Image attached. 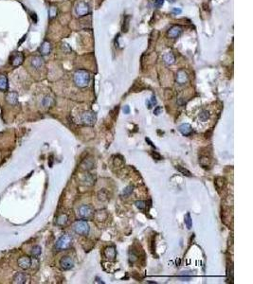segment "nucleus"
I'll return each instance as SVG.
<instances>
[{
  "label": "nucleus",
  "instance_id": "nucleus-39",
  "mask_svg": "<svg viewBox=\"0 0 253 284\" xmlns=\"http://www.w3.org/2000/svg\"><path fill=\"white\" fill-rule=\"evenodd\" d=\"M151 104H152V106H153V105H156V104H157V100H156V97H155V96H153V97H152Z\"/></svg>",
  "mask_w": 253,
  "mask_h": 284
},
{
  "label": "nucleus",
  "instance_id": "nucleus-13",
  "mask_svg": "<svg viewBox=\"0 0 253 284\" xmlns=\"http://www.w3.org/2000/svg\"><path fill=\"white\" fill-rule=\"evenodd\" d=\"M178 130L179 132L181 133L183 135H185V137H188V135H190L192 132V126L188 123H183L178 127Z\"/></svg>",
  "mask_w": 253,
  "mask_h": 284
},
{
  "label": "nucleus",
  "instance_id": "nucleus-23",
  "mask_svg": "<svg viewBox=\"0 0 253 284\" xmlns=\"http://www.w3.org/2000/svg\"><path fill=\"white\" fill-rule=\"evenodd\" d=\"M41 247L40 246H38V245H35L32 249H31V256L34 257V258H37V257H39L40 256V254H41Z\"/></svg>",
  "mask_w": 253,
  "mask_h": 284
},
{
  "label": "nucleus",
  "instance_id": "nucleus-25",
  "mask_svg": "<svg viewBox=\"0 0 253 284\" xmlns=\"http://www.w3.org/2000/svg\"><path fill=\"white\" fill-rule=\"evenodd\" d=\"M224 184H225V179H224V178H222V177H217L216 178L215 185H216L218 189H219V190L222 189L223 186H224Z\"/></svg>",
  "mask_w": 253,
  "mask_h": 284
},
{
  "label": "nucleus",
  "instance_id": "nucleus-26",
  "mask_svg": "<svg viewBox=\"0 0 253 284\" xmlns=\"http://www.w3.org/2000/svg\"><path fill=\"white\" fill-rule=\"evenodd\" d=\"M135 205L139 209L143 210V209H145V207H146V202H144L142 200H138V201H136Z\"/></svg>",
  "mask_w": 253,
  "mask_h": 284
},
{
  "label": "nucleus",
  "instance_id": "nucleus-22",
  "mask_svg": "<svg viewBox=\"0 0 253 284\" xmlns=\"http://www.w3.org/2000/svg\"><path fill=\"white\" fill-rule=\"evenodd\" d=\"M175 169H177L180 173H182L183 175L188 176V177H192V173H191V172H190V171H188L187 169L183 168V167H181V166H177V167H175Z\"/></svg>",
  "mask_w": 253,
  "mask_h": 284
},
{
  "label": "nucleus",
  "instance_id": "nucleus-19",
  "mask_svg": "<svg viewBox=\"0 0 253 284\" xmlns=\"http://www.w3.org/2000/svg\"><path fill=\"white\" fill-rule=\"evenodd\" d=\"M14 283H25L26 280H27V275L24 273L19 272L14 275Z\"/></svg>",
  "mask_w": 253,
  "mask_h": 284
},
{
  "label": "nucleus",
  "instance_id": "nucleus-7",
  "mask_svg": "<svg viewBox=\"0 0 253 284\" xmlns=\"http://www.w3.org/2000/svg\"><path fill=\"white\" fill-rule=\"evenodd\" d=\"M60 265H61V268L64 270H70L72 267L74 266V261L70 257H63L60 261Z\"/></svg>",
  "mask_w": 253,
  "mask_h": 284
},
{
  "label": "nucleus",
  "instance_id": "nucleus-9",
  "mask_svg": "<svg viewBox=\"0 0 253 284\" xmlns=\"http://www.w3.org/2000/svg\"><path fill=\"white\" fill-rule=\"evenodd\" d=\"M182 28L180 26H174L172 27L169 31H168V36L170 38H173V39H175V38H178L180 35H181L182 33Z\"/></svg>",
  "mask_w": 253,
  "mask_h": 284
},
{
  "label": "nucleus",
  "instance_id": "nucleus-27",
  "mask_svg": "<svg viewBox=\"0 0 253 284\" xmlns=\"http://www.w3.org/2000/svg\"><path fill=\"white\" fill-rule=\"evenodd\" d=\"M133 189H134V186H127V188L123 190V192H122V195L124 197H126V196H129L130 194L133 192Z\"/></svg>",
  "mask_w": 253,
  "mask_h": 284
},
{
  "label": "nucleus",
  "instance_id": "nucleus-4",
  "mask_svg": "<svg viewBox=\"0 0 253 284\" xmlns=\"http://www.w3.org/2000/svg\"><path fill=\"white\" fill-rule=\"evenodd\" d=\"M78 215L81 219L84 220L91 219L94 216V209L89 205H83L79 207Z\"/></svg>",
  "mask_w": 253,
  "mask_h": 284
},
{
  "label": "nucleus",
  "instance_id": "nucleus-16",
  "mask_svg": "<svg viewBox=\"0 0 253 284\" xmlns=\"http://www.w3.org/2000/svg\"><path fill=\"white\" fill-rule=\"evenodd\" d=\"M7 101L11 104H15L18 101V95L15 92H11L7 95Z\"/></svg>",
  "mask_w": 253,
  "mask_h": 284
},
{
  "label": "nucleus",
  "instance_id": "nucleus-38",
  "mask_svg": "<svg viewBox=\"0 0 253 284\" xmlns=\"http://www.w3.org/2000/svg\"><path fill=\"white\" fill-rule=\"evenodd\" d=\"M123 112L125 113V114H129L130 109H129V106H128V105H126V106L123 107Z\"/></svg>",
  "mask_w": 253,
  "mask_h": 284
},
{
  "label": "nucleus",
  "instance_id": "nucleus-40",
  "mask_svg": "<svg viewBox=\"0 0 253 284\" xmlns=\"http://www.w3.org/2000/svg\"><path fill=\"white\" fill-rule=\"evenodd\" d=\"M31 17H32V19H33V21H34V22H37V18H36V14H31Z\"/></svg>",
  "mask_w": 253,
  "mask_h": 284
},
{
  "label": "nucleus",
  "instance_id": "nucleus-37",
  "mask_svg": "<svg viewBox=\"0 0 253 284\" xmlns=\"http://www.w3.org/2000/svg\"><path fill=\"white\" fill-rule=\"evenodd\" d=\"M173 11L174 14H181V12H182V10L181 9H175V8H174V9H173V11Z\"/></svg>",
  "mask_w": 253,
  "mask_h": 284
},
{
  "label": "nucleus",
  "instance_id": "nucleus-1",
  "mask_svg": "<svg viewBox=\"0 0 253 284\" xmlns=\"http://www.w3.org/2000/svg\"><path fill=\"white\" fill-rule=\"evenodd\" d=\"M90 82V75L86 70H77L74 74V83L78 87L84 88L88 85Z\"/></svg>",
  "mask_w": 253,
  "mask_h": 284
},
{
  "label": "nucleus",
  "instance_id": "nucleus-35",
  "mask_svg": "<svg viewBox=\"0 0 253 284\" xmlns=\"http://www.w3.org/2000/svg\"><path fill=\"white\" fill-rule=\"evenodd\" d=\"M162 111V108L160 107V106H158V107H157L156 109H155V111H154V114H155V115H159V114H160V112Z\"/></svg>",
  "mask_w": 253,
  "mask_h": 284
},
{
  "label": "nucleus",
  "instance_id": "nucleus-31",
  "mask_svg": "<svg viewBox=\"0 0 253 284\" xmlns=\"http://www.w3.org/2000/svg\"><path fill=\"white\" fill-rule=\"evenodd\" d=\"M85 181H87L86 185H92L94 181H95V177H93V175L91 174H87L86 177H85Z\"/></svg>",
  "mask_w": 253,
  "mask_h": 284
},
{
  "label": "nucleus",
  "instance_id": "nucleus-17",
  "mask_svg": "<svg viewBox=\"0 0 253 284\" xmlns=\"http://www.w3.org/2000/svg\"><path fill=\"white\" fill-rule=\"evenodd\" d=\"M9 87L8 84V79L5 75H0V90L1 91H7Z\"/></svg>",
  "mask_w": 253,
  "mask_h": 284
},
{
  "label": "nucleus",
  "instance_id": "nucleus-8",
  "mask_svg": "<svg viewBox=\"0 0 253 284\" xmlns=\"http://www.w3.org/2000/svg\"><path fill=\"white\" fill-rule=\"evenodd\" d=\"M17 264L22 269H29L31 265V260L29 257H21L17 260Z\"/></svg>",
  "mask_w": 253,
  "mask_h": 284
},
{
  "label": "nucleus",
  "instance_id": "nucleus-15",
  "mask_svg": "<svg viewBox=\"0 0 253 284\" xmlns=\"http://www.w3.org/2000/svg\"><path fill=\"white\" fill-rule=\"evenodd\" d=\"M51 51V45L49 42L48 41H45L44 43H43L39 48V52L42 55H49Z\"/></svg>",
  "mask_w": 253,
  "mask_h": 284
},
{
  "label": "nucleus",
  "instance_id": "nucleus-11",
  "mask_svg": "<svg viewBox=\"0 0 253 284\" xmlns=\"http://www.w3.org/2000/svg\"><path fill=\"white\" fill-rule=\"evenodd\" d=\"M189 80V76L186 71L179 70L177 73V82L179 84H185Z\"/></svg>",
  "mask_w": 253,
  "mask_h": 284
},
{
  "label": "nucleus",
  "instance_id": "nucleus-24",
  "mask_svg": "<svg viewBox=\"0 0 253 284\" xmlns=\"http://www.w3.org/2000/svg\"><path fill=\"white\" fill-rule=\"evenodd\" d=\"M184 222H185V224L187 226V227L189 228V229H191L192 226V218H191L190 213H187L185 215V218H184Z\"/></svg>",
  "mask_w": 253,
  "mask_h": 284
},
{
  "label": "nucleus",
  "instance_id": "nucleus-14",
  "mask_svg": "<svg viewBox=\"0 0 253 284\" xmlns=\"http://www.w3.org/2000/svg\"><path fill=\"white\" fill-rule=\"evenodd\" d=\"M31 65L34 67V68H36V69H39L41 68V67L44 65V59H43L42 57H39V56H35V57H33L31 59Z\"/></svg>",
  "mask_w": 253,
  "mask_h": 284
},
{
  "label": "nucleus",
  "instance_id": "nucleus-20",
  "mask_svg": "<svg viewBox=\"0 0 253 284\" xmlns=\"http://www.w3.org/2000/svg\"><path fill=\"white\" fill-rule=\"evenodd\" d=\"M68 222V217H67V215L66 214H62V215H60L58 219H57V224L58 226H66V223Z\"/></svg>",
  "mask_w": 253,
  "mask_h": 284
},
{
  "label": "nucleus",
  "instance_id": "nucleus-34",
  "mask_svg": "<svg viewBox=\"0 0 253 284\" xmlns=\"http://www.w3.org/2000/svg\"><path fill=\"white\" fill-rule=\"evenodd\" d=\"M62 48H63V49H64V51L66 52V53H68V52H70V51H71V48H69V46H68L67 44H63V46H62Z\"/></svg>",
  "mask_w": 253,
  "mask_h": 284
},
{
  "label": "nucleus",
  "instance_id": "nucleus-30",
  "mask_svg": "<svg viewBox=\"0 0 253 284\" xmlns=\"http://www.w3.org/2000/svg\"><path fill=\"white\" fill-rule=\"evenodd\" d=\"M49 17L50 18L55 17V16H56V14H57V9H56V7H50L49 8Z\"/></svg>",
  "mask_w": 253,
  "mask_h": 284
},
{
  "label": "nucleus",
  "instance_id": "nucleus-32",
  "mask_svg": "<svg viewBox=\"0 0 253 284\" xmlns=\"http://www.w3.org/2000/svg\"><path fill=\"white\" fill-rule=\"evenodd\" d=\"M107 198H108V195L107 194H104V190H101L100 192H99V199L101 201H104L107 200Z\"/></svg>",
  "mask_w": 253,
  "mask_h": 284
},
{
  "label": "nucleus",
  "instance_id": "nucleus-5",
  "mask_svg": "<svg viewBox=\"0 0 253 284\" xmlns=\"http://www.w3.org/2000/svg\"><path fill=\"white\" fill-rule=\"evenodd\" d=\"M81 120H82L84 124L87 125V126H93L94 124L96 123L97 116H96L95 112H93V111H86V112H84L82 114Z\"/></svg>",
  "mask_w": 253,
  "mask_h": 284
},
{
  "label": "nucleus",
  "instance_id": "nucleus-36",
  "mask_svg": "<svg viewBox=\"0 0 253 284\" xmlns=\"http://www.w3.org/2000/svg\"><path fill=\"white\" fill-rule=\"evenodd\" d=\"M152 155H153V157L154 158H156V159H157V160H160L161 159V156L159 155V154H157V152H153V154H152Z\"/></svg>",
  "mask_w": 253,
  "mask_h": 284
},
{
  "label": "nucleus",
  "instance_id": "nucleus-10",
  "mask_svg": "<svg viewBox=\"0 0 253 284\" xmlns=\"http://www.w3.org/2000/svg\"><path fill=\"white\" fill-rule=\"evenodd\" d=\"M104 256L107 260L109 261H115L116 256H117V252H116L115 246H107L104 249Z\"/></svg>",
  "mask_w": 253,
  "mask_h": 284
},
{
  "label": "nucleus",
  "instance_id": "nucleus-2",
  "mask_svg": "<svg viewBox=\"0 0 253 284\" xmlns=\"http://www.w3.org/2000/svg\"><path fill=\"white\" fill-rule=\"evenodd\" d=\"M71 244H72V237L68 234H65L57 241L55 247L59 251H63V250H66L69 248L71 246Z\"/></svg>",
  "mask_w": 253,
  "mask_h": 284
},
{
  "label": "nucleus",
  "instance_id": "nucleus-21",
  "mask_svg": "<svg viewBox=\"0 0 253 284\" xmlns=\"http://www.w3.org/2000/svg\"><path fill=\"white\" fill-rule=\"evenodd\" d=\"M209 117V112L208 110H203V111H201L199 114V120L201 121H207Z\"/></svg>",
  "mask_w": 253,
  "mask_h": 284
},
{
  "label": "nucleus",
  "instance_id": "nucleus-6",
  "mask_svg": "<svg viewBox=\"0 0 253 284\" xmlns=\"http://www.w3.org/2000/svg\"><path fill=\"white\" fill-rule=\"evenodd\" d=\"M90 8L87 3H85L84 1H81L77 4V6L75 8V11L76 14L79 16V17H82V16H85L89 14Z\"/></svg>",
  "mask_w": 253,
  "mask_h": 284
},
{
  "label": "nucleus",
  "instance_id": "nucleus-28",
  "mask_svg": "<svg viewBox=\"0 0 253 284\" xmlns=\"http://www.w3.org/2000/svg\"><path fill=\"white\" fill-rule=\"evenodd\" d=\"M200 164L202 165L204 168H208L209 166V158L208 157H202L200 159Z\"/></svg>",
  "mask_w": 253,
  "mask_h": 284
},
{
  "label": "nucleus",
  "instance_id": "nucleus-3",
  "mask_svg": "<svg viewBox=\"0 0 253 284\" xmlns=\"http://www.w3.org/2000/svg\"><path fill=\"white\" fill-rule=\"evenodd\" d=\"M73 229L77 234L86 236L90 231V226L85 221H77L73 226Z\"/></svg>",
  "mask_w": 253,
  "mask_h": 284
},
{
  "label": "nucleus",
  "instance_id": "nucleus-33",
  "mask_svg": "<svg viewBox=\"0 0 253 284\" xmlns=\"http://www.w3.org/2000/svg\"><path fill=\"white\" fill-rule=\"evenodd\" d=\"M164 4V0H155V6L157 8H160L163 6Z\"/></svg>",
  "mask_w": 253,
  "mask_h": 284
},
{
  "label": "nucleus",
  "instance_id": "nucleus-29",
  "mask_svg": "<svg viewBox=\"0 0 253 284\" xmlns=\"http://www.w3.org/2000/svg\"><path fill=\"white\" fill-rule=\"evenodd\" d=\"M42 103H43L44 106L49 107V106H50V105H51V103H52V99L49 98V97H46V98L43 100Z\"/></svg>",
  "mask_w": 253,
  "mask_h": 284
},
{
  "label": "nucleus",
  "instance_id": "nucleus-18",
  "mask_svg": "<svg viewBox=\"0 0 253 284\" xmlns=\"http://www.w3.org/2000/svg\"><path fill=\"white\" fill-rule=\"evenodd\" d=\"M163 60L167 65H173L175 62V57L172 52H167L163 56Z\"/></svg>",
  "mask_w": 253,
  "mask_h": 284
},
{
  "label": "nucleus",
  "instance_id": "nucleus-12",
  "mask_svg": "<svg viewBox=\"0 0 253 284\" xmlns=\"http://www.w3.org/2000/svg\"><path fill=\"white\" fill-rule=\"evenodd\" d=\"M23 61H24V56L20 52L15 53L11 59V63L14 66H19L23 63Z\"/></svg>",
  "mask_w": 253,
  "mask_h": 284
}]
</instances>
